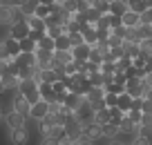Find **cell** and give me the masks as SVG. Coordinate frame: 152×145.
<instances>
[{
  "label": "cell",
  "instance_id": "d6a6232c",
  "mask_svg": "<svg viewBox=\"0 0 152 145\" xmlns=\"http://www.w3.org/2000/svg\"><path fill=\"white\" fill-rule=\"evenodd\" d=\"M34 14L40 16V18H49V16H52V7H49V5H40V2H38V7H36Z\"/></svg>",
  "mask_w": 152,
  "mask_h": 145
},
{
  "label": "cell",
  "instance_id": "ee69618b",
  "mask_svg": "<svg viewBox=\"0 0 152 145\" xmlns=\"http://www.w3.org/2000/svg\"><path fill=\"white\" fill-rule=\"evenodd\" d=\"M107 18H110V29L123 25V23H121V16H116V14H107Z\"/></svg>",
  "mask_w": 152,
  "mask_h": 145
},
{
  "label": "cell",
  "instance_id": "4316f807",
  "mask_svg": "<svg viewBox=\"0 0 152 145\" xmlns=\"http://www.w3.org/2000/svg\"><path fill=\"white\" fill-rule=\"evenodd\" d=\"M83 16H85V20H87V23H90V25H94V23H96V20H99V18H101V16H103V14H101V11L96 9L94 5H92V7H87V9L83 11Z\"/></svg>",
  "mask_w": 152,
  "mask_h": 145
},
{
  "label": "cell",
  "instance_id": "b9f144b4",
  "mask_svg": "<svg viewBox=\"0 0 152 145\" xmlns=\"http://www.w3.org/2000/svg\"><path fill=\"white\" fill-rule=\"evenodd\" d=\"M128 7H130L132 11H137V14H141V11L145 9V2H143V0H132V2H130Z\"/></svg>",
  "mask_w": 152,
  "mask_h": 145
},
{
  "label": "cell",
  "instance_id": "44dd1931",
  "mask_svg": "<svg viewBox=\"0 0 152 145\" xmlns=\"http://www.w3.org/2000/svg\"><path fill=\"white\" fill-rule=\"evenodd\" d=\"M34 89H38V80L36 78H20V85H18L20 94H29V92H34Z\"/></svg>",
  "mask_w": 152,
  "mask_h": 145
},
{
  "label": "cell",
  "instance_id": "d4e9b609",
  "mask_svg": "<svg viewBox=\"0 0 152 145\" xmlns=\"http://www.w3.org/2000/svg\"><path fill=\"white\" fill-rule=\"evenodd\" d=\"M38 49H45V52H54V49H56V40H54L49 34H45V36L38 40Z\"/></svg>",
  "mask_w": 152,
  "mask_h": 145
},
{
  "label": "cell",
  "instance_id": "277c9868",
  "mask_svg": "<svg viewBox=\"0 0 152 145\" xmlns=\"http://www.w3.org/2000/svg\"><path fill=\"white\" fill-rule=\"evenodd\" d=\"M5 125L9 127V130H16V127H27V116L20 112H16V109H9V112H5Z\"/></svg>",
  "mask_w": 152,
  "mask_h": 145
},
{
  "label": "cell",
  "instance_id": "ac0fdd59",
  "mask_svg": "<svg viewBox=\"0 0 152 145\" xmlns=\"http://www.w3.org/2000/svg\"><path fill=\"white\" fill-rule=\"evenodd\" d=\"M134 138H137V134L119 130V134L114 136V145H134Z\"/></svg>",
  "mask_w": 152,
  "mask_h": 145
},
{
  "label": "cell",
  "instance_id": "681fc988",
  "mask_svg": "<svg viewBox=\"0 0 152 145\" xmlns=\"http://www.w3.org/2000/svg\"><path fill=\"white\" fill-rule=\"evenodd\" d=\"M14 5H18V7H20V5H23V0H14Z\"/></svg>",
  "mask_w": 152,
  "mask_h": 145
},
{
  "label": "cell",
  "instance_id": "836d02e7",
  "mask_svg": "<svg viewBox=\"0 0 152 145\" xmlns=\"http://www.w3.org/2000/svg\"><path fill=\"white\" fill-rule=\"evenodd\" d=\"M125 116H128L132 123H137V125H139V123H141V118H143V112H141V109H128V112H125Z\"/></svg>",
  "mask_w": 152,
  "mask_h": 145
},
{
  "label": "cell",
  "instance_id": "9c48e42d",
  "mask_svg": "<svg viewBox=\"0 0 152 145\" xmlns=\"http://www.w3.org/2000/svg\"><path fill=\"white\" fill-rule=\"evenodd\" d=\"M47 112H49V103H47L45 98H40L38 103H31L29 116H31V118H36V121H43V118L47 116Z\"/></svg>",
  "mask_w": 152,
  "mask_h": 145
},
{
  "label": "cell",
  "instance_id": "7402d4cb",
  "mask_svg": "<svg viewBox=\"0 0 152 145\" xmlns=\"http://www.w3.org/2000/svg\"><path fill=\"white\" fill-rule=\"evenodd\" d=\"M116 107L123 109V112H128V109L132 107V96H130L128 92H121V94H119V98H116Z\"/></svg>",
  "mask_w": 152,
  "mask_h": 145
},
{
  "label": "cell",
  "instance_id": "e575fe53",
  "mask_svg": "<svg viewBox=\"0 0 152 145\" xmlns=\"http://www.w3.org/2000/svg\"><path fill=\"white\" fill-rule=\"evenodd\" d=\"M116 98H119V94H114V92H105V96H103L107 107H116Z\"/></svg>",
  "mask_w": 152,
  "mask_h": 145
},
{
  "label": "cell",
  "instance_id": "83f0119b",
  "mask_svg": "<svg viewBox=\"0 0 152 145\" xmlns=\"http://www.w3.org/2000/svg\"><path fill=\"white\" fill-rule=\"evenodd\" d=\"M36 7H38V0H23L20 11H23V16H31L36 11Z\"/></svg>",
  "mask_w": 152,
  "mask_h": 145
},
{
  "label": "cell",
  "instance_id": "9a60e30c",
  "mask_svg": "<svg viewBox=\"0 0 152 145\" xmlns=\"http://www.w3.org/2000/svg\"><path fill=\"white\" fill-rule=\"evenodd\" d=\"M14 63H16V65H29V67H34V65H36V52H20L18 56L14 58Z\"/></svg>",
  "mask_w": 152,
  "mask_h": 145
},
{
  "label": "cell",
  "instance_id": "e0dca14e",
  "mask_svg": "<svg viewBox=\"0 0 152 145\" xmlns=\"http://www.w3.org/2000/svg\"><path fill=\"white\" fill-rule=\"evenodd\" d=\"M121 23H123L125 27H137V25H141V20H139V14H137V11H132V9L128 7V11L121 16Z\"/></svg>",
  "mask_w": 152,
  "mask_h": 145
},
{
  "label": "cell",
  "instance_id": "2e32d148",
  "mask_svg": "<svg viewBox=\"0 0 152 145\" xmlns=\"http://www.w3.org/2000/svg\"><path fill=\"white\" fill-rule=\"evenodd\" d=\"M25 18H27V23H29V29L47 31V20H45V18H40V16H36V14H31V16H25Z\"/></svg>",
  "mask_w": 152,
  "mask_h": 145
},
{
  "label": "cell",
  "instance_id": "6da1fadb",
  "mask_svg": "<svg viewBox=\"0 0 152 145\" xmlns=\"http://www.w3.org/2000/svg\"><path fill=\"white\" fill-rule=\"evenodd\" d=\"M18 18H23V11L18 5H0V27L9 29Z\"/></svg>",
  "mask_w": 152,
  "mask_h": 145
},
{
  "label": "cell",
  "instance_id": "4fadbf2b",
  "mask_svg": "<svg viewBox=\"0 0 152 145\" xmlns=\"http://www.w3.org/2000/svg\"><path fill=\"white\" fill-rule=\"evenodd\" d=\"M54 63V52H45V49H36V65L40 69H47Z\"/></svg>",
  "mask_w": 152,
  "mask_h": 145
},
{
  "label": "cell",
  "instance_id": "1f68e13d",
  "mask_svg": "<svg viewBox=\"0 0 152 145\" xmlns=\"http://www.w3.org/2000/svg\"><path fill=\"white\" fill-rule=\"evenodd\" d=\"M139 20H141V25H152V7H145L139 14Z\"/></svg>",
  "mask_w": 152,
  "mask_h": 145
},
{
  "label": "cell",
  "instance_id": "f35d334b",
  "mask_svg": "<svg viewBox=\"0 0 152 145\" xmlns=\"http://www.w3.org/2000/svg\"><path fill=\"white\" fill-rule=\"evenodd\" d=\"M94 7L101 11V14H110V0H96Z\"/></svg>",
  "mask_w": 152,
  "mask_h": 145
},
{
  "label": "cell",
  "instance_id": "ab89813d",
  "mask_svg": "<svg viewBox=\"0 0 152 145\" xmlns=\"http://www.w3.org/2000/svg\"><path fill=\"white\" fill-rule=\"evenodd\" d=\"M67 36H69V40H72V47H74V45H81V42H85V40H83V34H81V31H69Z\"/></svg>",
  "mask_w": 152,
  "mask_h": 145
},
{
  "label": "cell",
  "instance_id": "7dc6e473",
  "mask_svg": "<svg viewBox=\"0 0 152 145\" xmlns=\"http://www.w3.org/2000/svg\"><path fill=\"white\" fill-rule=\"evenodd\" d=\"M5 121V107H2V103H0V123Z\"/></svg>",
  "mask_w": 152,
  "mask_h": 145
},
{
  "label": "cell",
  "instance_id": "5bb4252c",
  "mask_svg": "<svg viewBox=\"0 0 152 145\" xmlns=\"http://www.w3.org/2000/svg\"><path fill=\"white\" fill-rule=\"evenodd\" d=\"M2 47H5V52L9 58H16L20 54V40H16L14 36H7L5 40H2Z\"/></svg>",
  "mask_w": 152,
  "mask_h": 145
},
{
  "label": "cell",
  "instance_id": "603a6c76",
  "mask_svg": "<svg viewBox=\"0 0 152 145\" xmlns=\"http://www.w3.org/2000/svg\"><path fill=\"white\" fill-rule=\"evenodd\" d=\"M125 11H128V2H125V0H112V2H110V14L123 16Z\"/></svg>",
  "mask_w": 152,
  "mask_h": 145
},
{
  "label": "cell",
  "instance_id": "c3c4849f",
  "mask_svg": "<svg viewBox=\"0 0 152 145\" xmlns=\"http://www.w3.org/2000/svg\"><path fill=\"white\" fill-rule=\"evenodd\" d=\"M38 2H40V5H54L56 0H38Z\"/></svg>",
  "mask_w": 152,
  "mask_h": 145
},
{
  "label": "cell",
  "instance_id": "f546056e",
  "mask_svg": "<svg viewBox=\"0 0 152 145\" xmlns=\"http://www.w3.org/2000/svg\"><path fill=\"white\" fill-rule=\"evenodd\" d=\"M90 83H92V87H105L103 71H92V74H90Z\"/></svg>",
  "mask_w": 152,
  "mask_h": 145
},
{
  "label": "cell",
  "instance_id": "3957f363",
  "mask_svg": "<svg viewBox=\"0 0 152 145\" xmlns=\"http://www.w3.org/2000/svg\"><path fill=\"white\" fill-rule=\"evenodd\" d=\"M125 92H128L132 98H139V96L143 98V78L137 76V74L128 76V78H125Z\"/></svg>",
  "mask_w": 152,
  "mask_h": 145
},
{
  "label": "cell",
  "instance_id": "7bdbcfd3",
  "mask_svg": "<svg viewBox=\"0 0 152 145\" xmlns=\"http://www.w3.org/2000/svg\"><path fill=\"white\" fill-rule=\"evenodd\" d=\"M25 96H27V101H29V103H38V101L43 98V96H40V89H34V92L25 94Z\"/></svg>",
  "mask_w": 152,
  "mask_h": 145
},
{
  "label": "cell",
  "instance_id": "f1b7e54d",
  "mask_svg": "<svg viewBox=\"0 0 152 145\" xmlns=\"http://www.w3.org/2000/svg\"><path fill=\"white\" fill-rule=\"evenodd\" d=\"M38 49V42L34 40V38H23V40H20V52H36Z\"/></svg>",
  "mask_w": 152,
  "mask_h": 145
},
{
  "label": "cell",
  "instance_id": "5b68a950",
  "mask_svg": "<svg viewBox=\"0 0 152 145\" xmlns=\"http://www.w3.org/2000/svg\"><path fill=\"white\" fill-rule=\"evenodd\" d=\"M9 36H14L16 40H23V38H27L29 36V23H27V18H18L14 25L9 27Z\"/></svg>",
  "mask_w": 152,
  "mask_h": 145
},
{
  "label": "cell",
  "instance_id": "7c38bea8",
  "mask_svg": "<svg viewBox=\"0 0 152 145\" xmlns=\"http://www.w3.org/2000/svg\"><path fill=\"white\" fill-rule=\"evenodd\" d=\"M83 101H85V96H83V94H76V92H67V94H65V98H63V105H65V107L69 109V112H74V109L78 107V105H81Z\"/></svg>",
  "mask_w": 152,
  "mask_h": 145
},
{
  "label": "cell",
  "instance_id": "8992f818",
  "mask_svg": "<svg viewBox=\"0 0 152 145\" xmlns=\"http://www.w3.org/2000/svg\"><path fill=\"white\" fill-rule=\"evenodd\" d=\"M11 109L25 114V116H29V109H31V103L27 101V96H25V94H20L18 89L14 92V98H11Z\"/></svg>",
  "mask_w": 152,
  "mask_h": 145
},
{
  "label": "cell",
  "instance_id": "30bf717a",
  "mask_svg": "<svg viewBox=\"0 0 152 145\" xmlns=\"http://www.w3.org/2000/svg\"><path fill=\"white\" fill-rule=\"evenodd\" d=\"M90 52H92V45H87V42H81V45L72 47V56H74V60H78V63L90 60Z\"/></svg>",
  "mask_w": 152,
  "mask_h": 145
},
{
  "label": "cell",
  "instance_id": "d6986e66",
  "mask_svg": "<svg viewBox=\"0 0 152 145\" xmlns=\"http://www.w3.org/2000/svg\"><path fill=\"white\" fill-rule=\"evenodd\" d=\"M69 60H74V56H72V49H54V63L67 65Z\"/></svg>",
  "mask_w": 152,
  "mask_h": 145
},
{
  "label": "cell",
  "instance_id": "484cf974",
  "mask_svg": "<svg viewBox=\"0 0 152 145\" xmlns=\"http://www.w3.org/2000/svg\"><path fill=\"white\" fill-rule=\"evenodd\" d=\"M101 134L110 136V138L114 141V136L119 134V123H114V121H110V123H105V125H101Z\"/></svg>",
  "mask_w": 152,
  "mask_h": 145
},
{
  "label": "cell",
  "instance_id": "ffe728a7",
  "mask_svg": "<svg viewBox=\"0 0 152 145\" xmlns=\"http://www.w3.org/2000/svg\"><path fill=\"white\" fill-rule=\"evenodd\" d=\"M94 121L99 123V125H105V123H110V121H112V109H110V107L96 109V112H94Z\"/></svg>",
  "mask_w": 152,
  "mask_h": 145
},
{
  "label": "cell",
  "instance_id": "cb8c5ba5",
  "mask_svg": "<svg viewBox=\"0 0 152 145\" xmlns=\"http://www.w3.org/2000/svg\"><path fill=\"white\" fill-rule=\"evenodd\" d=\"M105 96V87H90V92L85 94L87 103H94V101H101Z\"/></svg>",
  "mask_w": 152,
  "mask_h": 145
},
{
  "label": "cell",
  "instance_id": "7a4b0ae2",
  "mask_svg": "<svg viewBox=\"0 0 152 145\" xmlns=\"http://www.w3.org/2000/svg\"><path fill=\"white\" fill-rule=\"evenodd\" d=\"M63 127H65V134L72 138V145L76 143V138L83 134V123L78 121V116H76L74 112H69V116L65 118V123H63Z\"/></svg>",
  "mask_w": 152,
  "mask_h": 145
},
{
  "label": "cell",
  "instance_id": "8fae6325",
  "mask_svg": "<svg viewBox=\"0 0 152 145\" xmlns=\"http://www.w3.org/2000/svg\"><path fill=\"white\" fill-rule=\"evenodd\" d=\"M2 85H5V92H16V89H18V85H20L18 74H16V71H11V69H7L5 74H2Z\"/></svg>",
  "mask_w": 152,
  "mask_h": 145
},
{
  "label": "cell",
  "instance_id": "f6af8a7d",
  "mask_svg": "<svg viewBox=\"0 0 152 145\" xmlns=\"http://www.w3.org/2000/svg\"><path fill=\"white\" fill-rule=\"evenodd\" d=\"M141 112H143V114H152V98H143Z\"/></svg>",
  "mask_w": 152,
  "mask_h": 145
},
{
  "label": "cell",
  "instance_id": "8d00e7d4",
  "mask_svg": "<svg viewBox=\"0 0 152 145\" xmlns=\"http://www.w3.org/2000/svg\"><path fill=\"white\" fill-rule=\"evenodd\" d=\"M90 60L96 63V65H101L103 63V52H99L96 47H92V52H90Z\"/></svg>",
  "mask_w": 152,
  "mask_h": 145
},
{
  "label": "cell",
  "instance_id": "74e56055",
  "mask_svg": "<svg viewBox=\"0 0 152 145\" xmlns=\"http://www.w3.org/2000/svg\"><path fill=\"white\" fill-rule=\"evenodd\" d=\"M74 145H94V138H92L90 134H85V132H83V134L76 138V143H74Z\"/></svg>",
  "mask_w": 152,
  "mask_h": 145
},
{
  "label": "cell",
  "instance_id": "4dcf8cb0",
  "mask_svg": "<svg viewBox=\"0 0 152 145\" xmlns=\"http://www.w3.org/2000/svg\"><path fill=\"white\" fill-rule=\"evenodd\" d=\"M56 49H72V40H69L67 34H61L56 38Z\"/></svg>",
  "mask_w": 152,
  "mask_h": 145
},
{
  "label": "cell",
  "instance_id": "bcb514c9",
  "mask_svg": "<svg viewBox=\"0 0 152 145\" xmlns=\"http://www.w3.org/2000/svg\"><path fill=\"white\" fill-rule=\"evenodd\" d=\"M45 34H47V31H38V29H29V38H34L36 42L40 40V38H43Z\"/></svg>",
  "mask_w": 152,
  "mask_h": 145
},
{
  "label": "cell",
  "instance_id": "d590c367",
  "mask_svg": "<svg viewBox=\"0 0 152 145\" xmlns=\"http://www.w3.org/2000/svg\"><path fill=\"white\" fill-rule=\"evenodd\" d=\"M94 27H96V29H110V18H107V14L101 16V18L94 23ZM110 31H112V29H110Z\"/></svg>",
  "mask_w": 152,
  "mask_h": 145
},
{
  "label": "cell",
  "instance_id": "52a82bcc",
  "mask_svg": "<svg viewBox=\"0 0 152 145\" xmlns=\"http://www.w3.org/2000/svg\"><path fill=\"white\" fill-rule=\"evenodd\" d=\"M9 141L14 145H25L31 141V132L27 127H16V130H9Z\"/></svg>",
  "mask_w": 152,
  "mask_h": 145
},
{
  "label": "cell",
  "instance_id": "ba28073f",
  "mask_svg": "<svg viewBox=\"0 0 152 145\" xmlns=\"http://www.w3.org/2000/svg\"><path fill=\"white\" fill-rule=\"evenodd\" d=\"M74 114L78 116V121H81L83 125H85V123H90V121H94V107H92L87 101H83V103L74 109Z\"/></svg>",
  "mask_w": 152,
  "mask_h": 145
},
{
  "label": "cell",
  "instance_id": "60d3db41",
  "mask_svg": "<svg viewBox=\"0 0 152 145\" xmlns=\"http://www.w3.org/2000/svg\"><path fill=\"white\" fill-rule=\"evenodd\" d=\"M107 42H110V47H121V45H123V38L110 31V36H107Z\"/></svg>",
  "mask_w": 152,
  "mask_h": 145
},
{
  "label": "cell",
  "instance_id": "f907efd6",
  "mask_svg": "<svg viewBox=\"0 0 152 145\" xmlns=\"http://www.w3.org/2000/svg\"><path fill=\"white\" fill-rule=\"evenodd\" d=\"M87 2H90V5H94V2H96V0H87Z\"/></svg>",
  "mask_w": 152,
  "mask_h": 145
}]
</instances>
